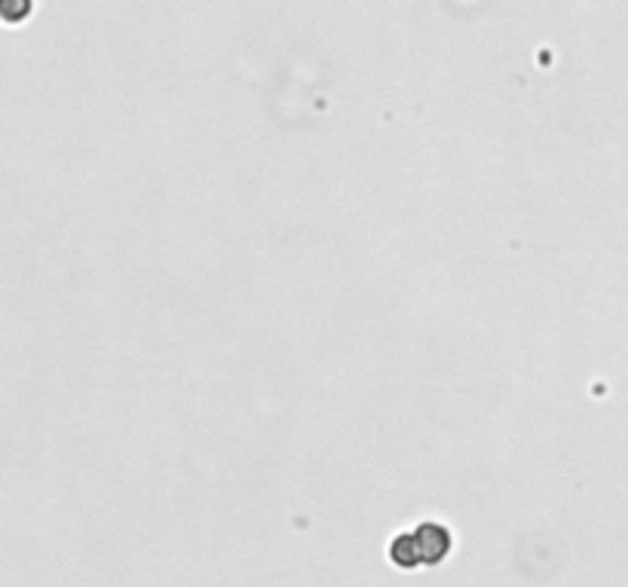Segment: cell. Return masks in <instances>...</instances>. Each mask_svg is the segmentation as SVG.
<instances>
[{"instance_id": "obj_2", "label": "cell", "mask_w": 628, "mask_h": 587, "mask_svg": "<svg viewBox=\"0 0 628 587\" xmlns=\"http://www.w3.org/2000/svg\"><path fill=\"white\" fill-rule=\"evenodd\" d=\"M31 13H34V0H0V22L10 28L25 25Z\"/></svg>"}, {"instance_id": "obj_1", "label": "cell", "mask_w": 628, "mask_h": 587, "mask_svg": "<svg viewBox=\"0 0 628 587\" xmlns=\"http://www.w3.org/2000/svg\"><path fill=\"white\" fill-rule=\"evenodd\" d=\"M447 551H451V529L423 520L420 527L398 532L386 548V557L398 570H420V566H439L447 557Z\"/></svg>"}]
</instances>
